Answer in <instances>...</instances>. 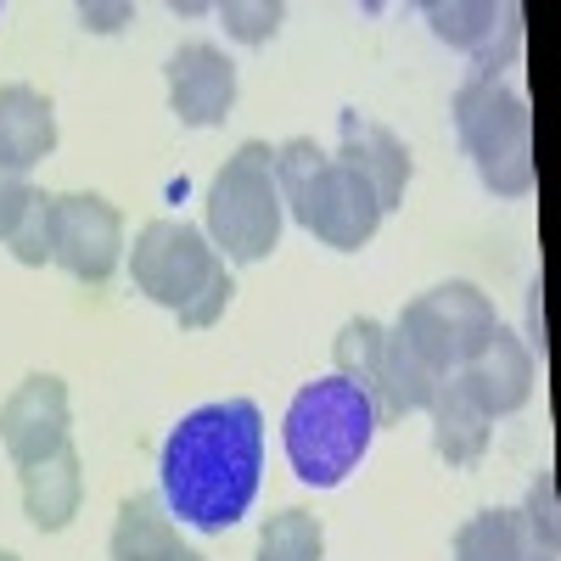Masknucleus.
<instances>
[{
  "instance_id": "obj_1",
  "label": "nucleus",
  "mask_w": 561,
  "mask_h": 561,
  "mask_svg": "<svg viewBox=\"0 0 561 561\" xmlns=\"http://www.w3.org/2000/svg\"><path fill=\"white\" fill-rule=\"evenodd\" d=\"M163 505L197 534H225L248 517L264 472V415L253 399H219L180 415L163 438Z\"/></svg>"
},
{
  "instance_id": "obj_2",
  "label": "nucleus",
  "mask_w": 561,
  "mask_h": 561,
  "mask_svg": "<svg viewBox=\"0 0 561 561\" xmlns=\"http://www.w3.org/2000/svg\"><path fill=\"white\" fill-rule=\"evenodd\" d=\"M129 275H135V293L152 298L158 309H169L185 332H208V325L230 309V298H237L230 264L214 253V242L203 230L185 225V219L140 225V237L129 248Z\"/></svg>"
},
{
  "instance_id": "obj_3",
  "label": "nucleus",
  "mask_w": 561,
  "mask_h": 561,
  "mask_svg": "<svg viewBox=\"0 0 561 561\" xmlns=\"http://www.w3.org/2000/svg\"><path fill=\"white\" fill-rule=\"evenodd\" d=\"M275 192H280V208L314 242L337 248V253H359L382 225V208L370 197V185L304 135L287 140V147H275Z\"/></svg>"
},
{
  "instance_id": "obj_4",
  "label": "nucleus",
  "mask_w": 561,
  "mask_h": 561,
  "mask_svg": "<svg viewBox=\"0 0 561 561\" xmlns=\"http://www.w3.org/2000/svg\"><path fill=\"white\" fill-rule=\"evenodd\" d=\"M280 438H287V460H293L298 483L337 489L365 460L370 438H377V410H370V399L354 382L320 377V382H304L293 393Z\"/></svg>"
},
{
  "instance_id": "obj_5",
  "label": "nucleus",
  "mask_w": 561,
  "mask_h": 561,
  "mask_svg": "<svg viewBox=\"0 0 561 561\" xmlns=\"http://www.w3.org/2000/svg\"><path fill=\"white\" fill-rule=\"evenodd\" d=\"M280 192H275V147L242 140L208 185V242L225 264H259L280 242Z\"/></svg>"
},
{
  "instance_id": "obj_6",
  "label": "nucleus",
  "mask_w": 561,
  "mask_h": 561,
  "mask_svg": "<svg viewBox=\"0 0 561 561\" xmlns=\"http://www.w3.org/2000/svg\"><path fill=\"white\" fill-rule=\"evenodd\" d=\"M455 129H460V147L478 163V180L494 197L534 192V118L517 90L472 73L455 90Z\"/></svg>"
},
{
  "instance_id": "obj_7",
  "label": "nucleus",
  "mask_w": 561,
  "mask_h": 561,
  "mask_svg": "<svg viewBox=\"0 0 561 561\" xmlns=\"http://www.w3.org/2000/svg\"><path fill=\"white\" fill-rule=\"evenodd\" d=\"M494 325L500 320H494L489 293H478L472 280H444V287H433V293H421V298L404 304L393 337H404L421 359L438 370V377H449V370H460L489 343Z\"/></svg>"
},
{
  "instance_id": "obj_8",
  "label": "nucleus",
  "mask_w": 561,
  "mask_h": 561,
  "mask_svg": "<svg viewBox=\"0 0 561 561\" xmlns=\"http://www.w3.org/2000/svg\"><path fill=\"white\" fill-rule=\"evenodd\" d=\"M124 259V219L96 192H62L51 214V264L84 287H107Z\"/></svg>"
},
{
  "instance_id": "obj_9",
  "label": "nucleus",
  "mask_w": 561,
  "mask_h": 561,
  "mask_svg": "<svg viewBox=\"0 0 561 561\" xmlns=\"http://www.w3.org/2000/svg\"><path fill=\"white\" fill-rule=\"evenodd\" d=\"M68 382L62 377H23L12 388V399L0 404V449H7V460L18 466V472H28V466H39L45 455H57L68 444Z\"/></svg>"
},
{
  "instance_id": "obj_10",
  "label": "nucleus",
  "mask_w": 561,
  "mask_h": 561,
  "mask_svg": "<svg viewBox=\"0 0 561 561\" xmlns=\"http://www.w3.org/2000/svg\"><path fill=\"white\" fill-rule=\"evenodd\" d=\"M163 79H169V113L185 129H214L237 107V62L208 39L180 45L163 68Z\"/></svg>"
},
{
  "instance_id": "obj_11",
  "label": "nucleus",
  "mask_w": 561,
  "mask_h": 561,
  "mask_svg": "<svg viewBox=\"0 0 561 561\" xmlns=\"http://www.w3.org/2000/svg\"><path fill=\"white\" fill-rule=\"evenodd\" d=\"M337 163L354 169L365 185H370V197H377V208H399L404 203V185H410V147L377 118H365L354 107L337 113Z\"/></svg>"
},
{
  "instance_id": "obj_12",
  "label": "nucleus",
  "mask_w": 561,
  "mask_h": 561,
  "mask_svg": "<svg viewBox=\"0 0 561 561\" xmlns=\"http://www.w3.org/2000/svg\"><path fill=\"white\" fill-rule=\"evenodd\" d=\"M460 377L472 382V393L483 399V410L500 415H517L534 393V348L511 332V325H494L489 343L460 365Z\"/></svg>"
},
{
  "instance_id": "obj_13",
  "label": "nucleus",
  "mask_w": 561,
  "mask_h": 561,
  "mask_svg": "<svg viewBox=\"0 0 561 561\" xmlns=\"http://www.w3.org/2000/svg\"><path fill=\"white\" fill-rule=\"evenodd\" d=\"M427 415H433V449H438L449 466H478V460L489 455L494 415L483 410V399L472 393V382H466L460 370H449V377L438 382Z\"/></svg>"
},
{
  "instance_id": "obj_14",
  "label": "nucleus",
  "mask_w": 561,
  "mask_h": 561,
  "mask_svg": "<svg viewBox=\"0 0 561 561\" xmlns=\"http://www.w3.org/2000/svg\"><path fill=\"white\" fill-rule=\"evenodd\" d=\"M57 152V107L34 84H0V169L28 174Z\"/></svg>"
},
{
  "instance_id": "obj_15",
  "label": "nucleus",
  "mask_w": 561,
  "mask_h": 561,
  "mask_svg": "<svg viewBox=\"0 0 561 561\" xmlns=\"http://www.w3.org/2000/svg\"><path fill=\"white\" fill-rule=\"evenodd\" d=\"M79 500H84V472H79L73 444H62L57 455H45L39 466L23 472V517L39 534H62L79 517Z\"/></svg>"
},
{
  "instance_id": "obj_16",
  "label": "nucleus",
  "mask_w": 561,
  "mask_h": 561,
  "mask_svg": "<svg viewBox=\"0 0 561 561\" xmlns=\"http://www.w3.org/2000/svg\"><path fill=\"white\" fill-rule=\"evenodd\" d=\"M180 528L158 494H129L107 539V561H180Z\"/></svg>"
},
{
  "instance_id": "obj_17",
  "label": "nucleus",
  "mask_w": 561,
  "mask_h": 561,
  "mask_svg": "<svg viewBox=\"0 0 561 561\" xmlns=\"http://www.w3.org/2000/svg\"><path fill=\"white\" fill-rule=\"evenodd\" d=\"M545 550L534 545L523 511H505V505H489L478 511L472 523L455 528V561H539Z\"/></svg>"
},
{
  "instance_id": "obj_18",
  "label": "nucleus",
  "mask_w": 561,
  "mask_h": 561,
  "mask_svg": "<svg viewBox=\"0 0 561 561\" xmlns=\"http://www.w3.org/2000/svg\"><path fill=\"white\" fill-rule=\"evenodd\" d=\"M438 370L421 359L404 337L388 332V359H382V399H377V427H388V421H404L415 410H427L433 393H438Z\"/></svg>"
},
{
  "instance_id": "obj_19",
  "label": "nucleus",
  "mask_w": 561,
  "mask_h": 561,
  "mask_svg": "<svg viewBox=\"0 0 561 561\" xmlns=\"http://www.w3.org/2000/svg\"><path fill=\"white\" fill-rule=\"evenodd\" d=\"M337 377L343 382H354L365 399H370V410H377V399H382V359H388V325L382 320H348L343 332H337Z\"/></svg>"
},
{
  "instance_id": "obj_20",
  "label": "nucleus",
  "mask_w": 561,
  "mask_h": 561,
  "mask_svg": "<svg viewBox=\"0 0 561 561\" xmlns=\"http://www.w3.org/2000/svg\"><path fill=\"white\" fill-rule=\"evenodd\" d=\"M325 556V534L309 511H275L259 528V561H320Z\"/></svg>"
},
{
  "instance_id": "obj_21",
  "label": "nucleus",
  "mask_w": 561,
  "mask_h": 561,
  "mask_svg": "<svg viewBox=\"0 0 561 561\" xmlns=\"http://www.w3.org/2000/svg\"><path fill=\"white\" fill-rule=\"evenodd\" d=\"M51 214H57V197H51V192H34L28 214L18 219V230L7 237V248H12L18 264H28V270L51 264Z\"/></svg>"
},
{
  "instance_id": "obj_22",
  "label": "nucleus",
  "mask_w": 561,
  "mask_h": 561,
  "mask_svg": "<svg viewBox=\"0 0 561 561\" xmlns=\"http://www.w3.org/2000/svg\"><path fill=\"white\" fill-rule=\"evenodd\" d=\"M219 23L230 39H242V45H270L280 34V23H287V7H275V0H225L219 7Z\"/></svg>"
},
{
  "instance_id": "obj_23",
  "label": "nucleus",
  "mask_w": 561,
  "mask_h": 561,
  "mask_svg": "<svg viewBox=\"0 0 561 561\" xmlns=\"http://www.w3.org/2000/svg\"><path fill=\"white\" fill-rule=\"evenodd\" d=\"M523 523H528L534 545H539L545 556H556V478H550V472H539V483L528 489V505H523Z\"/></svg>"
},
{
  "instance_id": "obj_24",
  "label": "nucleus",
  "mask_w": 561,
  "mask_h": 561,
  "mask_svg": "<svg viewBox=\"0 0 561 561\" xmlns=\"http://www.w3.org/2000/svg\"><path fill=\"white\" fill-rule=\"evenodd\" d=\"M28 203H34V185H28V174H18V169H0V242L18 230V219L28 214Z\"/></svg>"
},
{
  "instance_id": "obj_25",
  "label": "nucleus",
  "mask_w": 561,
  "mask_h": 561,
  "mask_svg": "<svg viewBox=\"0 0 561 561\" xmlns=\"http://www.w3.org/2000/svg\"><path fill=\"white\" fill-rule=\"evenodd\" d=\"M124 18H129V7H79V23L84 28H102V34H113Z\"/></svg>"
},
{
  "instance_id": "obj_26",
  "label": "nucleus",
  "mask_w": 561,
  "mask_h": 561,
  "mask_svg": "<svg viewBox=\"0 0 561 561\" xmlns=\"http://www.w3.org/2000/svg\"><path fill=\"white\" fill-rule=\"evenodd\" d=\"M528 343L545 354V287H539V280L528 287Z\"/></svg>"
},
{
  "instance_id": "obj_27",
  "label": "nucleus",
  "mask_w": 561,
  "mask_h": 561,
  "mask_svg": "<svg viewBox=\"0 0 561 561\" xmlns=\"http://www.w3.org/2000/svg\"><path fill=\"white\" fill-rule=\"evenodd\" d=\"M180 561H208L203 550H180Z\"/></svg>"
},
{
  "instance_id": "obj_28",
  "label": "nucleus",
  "mask_w": 561,
  "mask_h": 561,
  "mask_svg": "<svg viewBox=\"0 0 561 561\" xmlns=\"http://www.w3.org/2000/svg\"><path fill=\"white\" fill-rule=\"evenodd\" d=\"M0 561H18V556H12V550H0Z\"/></svg>"
}]
</instances>
